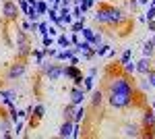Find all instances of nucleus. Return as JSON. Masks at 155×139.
<instances>
[{
  "mask_svg": "<svg viewBox=\"0 0 155 139\" xmlns=\"http://www.w3.org/2000/svg\"><path fill=\"white\" fill-rule=\"evenodd\" d=\"M25 71H27V67H25L23 60H19V62H15V64H11L8 67V71H6V79H19V77H23Z\"/></svg>",
  "mask_w": 155,
  "mask_h": 139,
  "instance_id": "obj_6",
  "label": "nucleus"
},
{
  "mask_svg": "<svg viewBox=\"0 0 155 139\" xmlns=\"http://www.w3.org/2000/svg\"><path fill=\"white\" fill-rule=\"evenodd\" d=\"M0 98H4V100H17V93L15 92H2L0 89Z\"/></svg>",
  "mask_w": 155,
  "mask_h": 139,
  "instance_id": "obj_35",
  "label": "nucleus"
},
{
  "mask_svg": "<svg viewBox=\"0 0 155 139\" xmlns=\"http://www.w3.org/2000/svg\"><path fill=\"white\" fill-rule=\"evenodd\" d=\"M29 42H27V35H25V31H17V50H19V56L25 58L31 54V50H29Z\"/></svg>",
  "mask_w": 155,
  "mask_h": 139,
  "instance_id": "obj_4",
  "label": "nucleus"
},
{
  "mask_svg": "<svg viewBox=\"0 0 155 139\" xmlns=\"http://www.w3.org/2000/svg\"><path fill=\"white\" fill-rule=\"evenodd\" d=\"M134 96L132 93H122V92H107V102L114 108H126L132 104Z\"/></svg>",
  "mask_w": 155,
  "mask_h": 139,
  "instance_id": "obj_2",
  "label": "nucleus"
},
{
  "mask_svg": "<svg viewBox=\"0 0 155 139\" xmlns=\"http://www.w3.org/2000/svg\"><path fill=\"white\" fill-rule=\"evenodd\" d=\"M19 4H15L12 0H6L4 4H2V15L8 19V21H17L19 19Z\"/></svg>",
  "mask_w": 155,
  "mask_h": 139,
  "instance_id": "obj_5",
  "label": "nucleus"
},
{
  "mask_svg": "<svg viewBox=\"0 0 155 139\" xmlns=\"http://www.w3.org/2000/svg\"><path fill=\"white\" fill-rule=\"evenodd\" d=\"M122 135H124V137H141V131H139L137 125H124Z\"/></svg>",
  "mask_w": 155,
  "mask_h": 139,
  "instance_id": "obj_12",
  "label": "nucleus"
},
{
  "mask_svg": "<svg viewBox=\"0 0 155 139\" xmlns=\"http://www.w3.org/2000/svg\"><path fill=\"white\" fill-rule=\"evenodd\" d=\"M130 58H132V50H130V48H126V50L122 52V56H120V64H126Z\"/></svg>",
  "mask_w": 155,
  "mask_h": 139,
  "instance_id": "obj_27",
  "label": "nucleus"
},
{
  "mask_svg": "<svg viewBox=\"0 0 155 139\" xmlns=\"http://www.w3.org/2000/svg\"><path fill=\"white\" fill-rule=\"evenodd\" d=\"M2 131H4V133H6V131H11V123H8V120H4V123H2Z\"/></svg>",
  "mask_w": 155,
  "mask_h": 139,
  "instance_id": "obj_45",
  "label": "nucleus"
},
{
  "mask_svg": "<svg viewBox=\"0 0 155 139\" xmlns=\"http://www.w3.org/2000/svg\"><path fill=\"white\" fill-rule=\"evenodd\" d=\"M71 137H74V139L81 137V129H79V123H74V127H72V135H71Z\"/></svg>",
  "mask_w": 155,
  "mask_h": 139,
  "instance_id": "obj_40",
  "label": "nucleus"
},
{
  "mask_svg": "<svg viewBox=\"0 0 155 139\" xmlns=\"http://www.w3.org/2000/svg\"><path fill=\"white\" fill-rule=\"evenodd\" d=\"M2 2H6V0H2Z\"/></svg>",
  "mask_w": 155,
  "mask_h": 139,
  "instance_id": "obj_57",
  "label": "nucleus"
},
{
  "mask_svg": "<svg viewBox=\"0 0 155 139\" xmlns=\"http://www.w3.org/2000/svg\"><path fill=\"white\" fill-rule=\"evenodd\" d=\"M101 42H104V35L99 33V31H95V37H93V46H99Z\"/></svg>",
  "mask_w": 155,
  "mask_h": 139,
  "instance_id": "obj_39",
  "label": "nucleus"
},
{
  "mask_svg": "<svg viewBox=\"0 0 155 139\" xmlns=\"http://www.w3.org/2000/svg\"><path fill=\"white\" fill-rule=\"evenodd\" d=\"M85 114H87V110H85V106L81 104V106H77L74 108V118H72V123H81L85 118Z\"/></svg>",
  "mask_w": 155,
  "mask_h": 139,
  "instance_id": "obj_17",
  "label": "nucleus"
},
{
  "mask_svg": "<svg viewBox=\"0 0 155 139\" xmlns=\"http://www.w3.org/2000/svg\"><path fill=\"white\" fill-rule=\"evenodd\" d=\"M46 77H48L50 81L60 79V77H62V67H60V64H52V67H50V71L46 73Z\"/></svg>",
  "mask_w": 155,
  "mask_h": 139,
  "instance_id": "obj_11",
  "label": "nucleus"
},
{
  "mask_svg": "<svg viewBox=\"0 0 155 139\" xmlns=\"http://www.w3.org/2000/svg\"><path fill=\"white\" fill-rule=\"evenodd\" d=\"M72 56H74L72 46L71 48H62V50H58V54H56V58H58V60H71Z\"/></svg>",
  "mask_w": 155,
  "mask_h": 139,
  "instance_id": "obj_16",
  "label": "nucleus"
},
{
  "mask_svg": "<svg viewBox=\"0 0 155 139\" xmlns=\"http://www.w3.org/2000/svg\"><path fill=\"white\" fill-rule=\"evenodd\" d=\"M124 73H126V75H132V73H137V62H134V60H128V62L124 64Z\"/></svg>",
  "mask_w": 155,
  "mask_h": 139,
  "instance_id": "obj_26",
  "label": "nucleus"
},
{
  "mask_svg": "<svg viewBox=\"0 0 155 139\" xmlns=\"http://www.w3.org/2000/svg\"><path fill=\"white\" fill-rule=\"evenodd\" d=\"M147 21H155V2L149 4V9H147V17H145Z\"/></svg>",
  "mask_w": 155,
  "mask_h": 139,
  "instance_id": "obj_29",
  "label": "nucleus"
},
{
  "mask_svg": "<svg viewBox=\"0 0 155 139\" xmlns=\"http://www.w3.org/2000/svg\"><path fill=\"white\" fill-rule=\"evenodd\" d=\"M72 127H74L72 120H64V125H62L60 131H58V137H71L72 135Z\"/></svg>",
  "mask_w": 155,
  "mask_h": 139,
  "instance_id": "obj_14",
  "label": "nucleus"
},
{
  "mask_svg": "<svg viewBox=\"0 0 155 139\" xmlns=\"http://www.w3.org/2000/svg\"><path fill=\"white\" fill-rule=\"evenodd\" d=\"M62 75H64V77L74 79V77H79V75H81V71H79V67H77V64H68V67H62Z\"/></svg>",
  "mask_w": 155,
  "mask_h": 139,
  "instance_id": "obj_13",
  "label": "nucleus"
},
{
  "mask_svg": "<svg viewBox=\"0 0 155 139\" xmlns=\"http://www.w3.org/2000/svg\"><path fill=\"white\" fill-rule=\"evenodd\" d=\"M74 108H77L74 104H68L64 108V120H72L74 118Z\"/></svg>",
  "mask_w": 155,
  "mask_h": 139,
  "instance_id": "obj_25",
  "label": "nucleus"
},
{
  "mask_svg": "<svg viewBox=\"0 0 155 139\" xmlns=\"http://www.w3.org/2000/svg\"><path fill=\"white\" fill-rule=\"evenodd\" d=\"M48 2H46V0H37L35 2V11H37V15H39V17H41V15H46V12H48Z\"/></svg>",
  "mask_w": 155,
  "mask_h": 139,
  "instance_id": "obj_19",
  "label": "nucleus"
},
{
  "mask_svg": "<svg viewBox=\"0 0 155 139\" xmlns=\"http://www.w3.org/2000/svg\"><path fill=\"white\" fill-rule=\"evenodd\" d=\"M77 6L81 9V12H87L91 6H93V0H83V2H81V4H77Z\"/></svg>",
  "mask_w": 155,
  "mask_h": 139,
  "instance_id": "obj_31",
  "label": "nucleus"
},
{
  "mask_svg": "<svg viewBox=\"0 0 155 139\" xmlns=\"http://www.w3.org/2000/svg\"><path fill=\"white\" fill-rule=\"evenodd\" d=\"M153 52H155V44H153V40L145 42V46H143V56L151 58V54H153Z\"/></svg>",
  "mask_w": 155,
  "mask_h": 139,
  "instance_id": "obj_18",
  "label": "nucleus"
},
{
  "mask_svg": "<svg viewBox=\"0 0 155 139\" xmlns=\"http://www.w3.org/2000/svg\"><path fill=\"white\" fill-rule=\"evenodd\" d=\"M107 50H110V46H106V44H99V46L93 48V54H95V56H106Z\"/></svg>",
  "mask_w": 155,
  "mask_h": 139,
  "instance_id": "obj_24",
  "label": "nucleus"
},
{
  "mask_svg": "<svg viewBox=\"0 0 155 139\" xmlns=\"http://www.w3.org/2000/svg\"><path fill=\"white\" fill-rule=\"evenodd\" d=\"M137 4H139V2H137V0H128V6H130L132 11H134V9H137Z\"/></svg>",
  "mask_w": 155,
  "mask_h": 139,
  "instance_id": "obj_48",
  "label": "nucleus"
},
{
  "mask_svg": "<svg viewBox=\"0 0 155 139\" xmlns=\"http://www.w3.org/2000/svg\"><path fill=\"white\" fill-rule=\"evenodd\" d=\"M151 110H153V112H155V102H153V106H151Z\"/></svg>",
  "mask_w": 155,
  "mask_h": 139,
  "instance_id": "obj_54",
  "label": "nucleus"
},
{
  "mask_svg": "<svg viewBox=\"0 0 155 139\" xmlns=\"http://www.w3.org/2000/svg\"><path fill=\"white\" fill-rule=\"evenodd\" d=\"M85 98H87V92H85L83 87H72L71 89V104L81 106L85 102Z\"/></svg>",
  "mask_w": 155,
  "mask_h": 139,
  "instance_id": "obj_8",
  "label": "nucleus"
},
{
  "mask_svg": "<svg viewBox=\"0 0 155 139\" xmlns=\"http://www.w3.org/2000/svg\"><path fill=\"white\" fill-rule=\"evenodd\" d=\"M101 102H104V92H101V89H95L93 96H91V106H93V108H99Z\"/></svg>",
  "mask_w": 155,
  "mask_h": 139,
  "instance_id": "obj_15",
  "label": "nucleus"
},
{
  "mask_svg": "<svg viewBox=\"0 0 155 139\" xmlns=\"http://www.w3.org/2000/svg\"><path fill=\"white\" fill-rule=\"evenodd\" d=\"M46 15H48V19L52 21V23L58 25V11H54V9H48V12H46Z\"/></svg>",
  "mask_w": 155,
  "mask_h": 139,
  "instance_id": "obj_32",
  "label": "nucleus"
},
{
  "mask_svg": "<svg viewBox=\"0 0 155 139\" xmlns=\"http://www.w3.org/2000/svg\"><path fill=\"white\" fill-rule=\"evenodd\" d=\"M147 25H149V31H155V21H147Z\"/></svg>",
  "mask_w": 155,
  "mask_h": 139,
  "instance_id": "obj_49",
  "label": "nucleus"
},
{
  "mask_svg": "<svg viewBox=\"0 0 155 139\" xmlns=\"http://www.w3.org/2000/svg\"><path fill=\"white\" fill-rule=\"evenodd\" d=\"M93 2H97V0H93Z\"/></svg>",
  "mask_w": 155,
  "mask_h": 139,
  "instance_id": "obj_58",
  "label": "nucleus"
},
{
  "mask_svg": "<svg viewBox=\"0 0 155 139\" xmlns=\"http://www.w3.org/2000/svg\"><path fill=\"white\" fill-rule=\"evenodd\" d=\"M71 42H72V46H74V44H79V42H81V40H79V33H72L71 35Z\"/></svg>",
  "mask_w": 155,
  "mask_h": 139,
  "instance_id": "obj_43",
  "label": "nucleus"
},
{
  "mask_svg": "<svg viewBox=\"0 0 155 139\" xmlns=\"http://www.w3.org/2000/svg\"><path fill=\"white\" fill-rule=\"evenodd\" d=\"M17 4H19V11L23 12H27V9H29V4H27V0H17Z\"/></svg>",
  "mask_w": 155,
  "mask_h": 139,
  "instance_id": "obj_37",
  "label": "nucleus"
},
{
  "mask_svg": "<svg viewBox=\"0 0 155 139\" xmlns=\"http://www.w3.org/2000/svg\"><path fill=\"white\" fill-rule=\"evenodd\" d=\"M147 81L151 83V87H155V69H149V73H147Z\"/></svg>",
  "mask_w": 155,
  "mask_h": 139,
  "instance_id": "obj_36",
  "label": "nucleus"
},
{
  "mask_svg": "<svg viewBox=\"0 0 155 139\" xmlns=\"http://www.w3.org/2000/svg\"><path fill=\"white\" fill-rule=\"evenodd\" d=\"M44 46H46V48L52 46V37H50V35H44Z\"/></svg>",
  "mask_w": 155,
  "mask_h": 139,
  "instance_id": "obj_44",
  "label": "nucleus"
},
{
  "mask_svg": "<svg viewBox=\"0 0 155 139\" xmlns=\"http://www.w3.org/2000/svg\"><path fill=\"white\" fill-rule=\"evenodd\" d=\"M71 64H79V58H77V54L71 58Z\"/></svg>",
  "mask_w": 155,
  "mask_h": 139,
  "instance_id": "obj_51",
  "label": "nucleus"
},
{
  "mask_svg": "<svg viewBox=\"0 0 155 139\" xmlns=\"http://www.w3.org/2000/svg\"><path fill=\"white\" fill-rule=\"evenodd\" d=\"M23 31H31V21H25L23 23Z\"/></svg>",
  "mask_w": 155,
  "mask_h": 139,
  "instance_id": "obj_46",
  "label": "nucleus"
},
{
  "mask_svg": "<svg viewBox=\"0 0 155 139\" xmlns=\"http://www.w3.org/2000/svg\"><path fill=\"white\" fill-rule=\"evenodd\" d=\"M25 15H27V19H29V21H31V23H37V21H39V15H37L35 6H29V9H27V12H25Z\"/></svg>",
  "mask_w": 155,
  "mask_h": 139,
  "instance_id": "obj_22",
  "label": "nucleus"
},
{
  "mask_svg": "<svg viewBox=\"0 0 155 139\" xmlns=\"http://www.w3.org/2000/svg\"><path fill=\"white\" fill-rule=\"evenodd\" d=\"M83 81H85V87H83V89H85V92H91V89H93V81H95V79H93L91 75H87Z\"/></svg>",
  "mask_w": 155,
  "mask_h": 139,
  "instance_id": "obj_30",
  "label": "nucleus"
},
{
  "mask_svg": "<svg viewBox=\"0 0 155 139\" xmlns=\"http://www.w3.org/2000/svg\"><path fill=\"white\" fill-rule=\"evenodd\" d=\"M104 9H106V17H107V25H120L126 21V17H124V12L116 9V6H110V4H104Z\"/></svg>",
  "mask_w": 155,
  "mask_h": 139,
  "instance_id": "obj_3",
  "label": "nucleus"
},
{
  "mask_svg": "<svg viewBox=\"0 0 155 139\" xmlns=\"http://www.w3.org/2000/svg\"><path fill=\"white\" fill-rule=\"evenodd\" d=\"M72 19H74V21L83 19V12H81V9H79V6H74V9H72Z\"/></svg>",
  "mask_w": 155,
  "mask_h": 139,
  "instance_id": "obj_38",
  "label": "nucleus"
},
{
  "mask_svg": "<svg viewBox=\"0 0 155 139\" xmlns=\"http://www.w3.org/2000/svg\"><path fill=\"white\" fill-rule=\"evenodd\" d=\"M37 33L41 35V37H44V35H48V23H46V21H39V27H37Z\"/></svg>",
  "mask_w": 155,
  "mask_h": 139,
  "instance_id": "obj_34",
  "label": "nucleus"
},
{
  "mask_svg": "<svg viewBox=\"0 0 155 139\" xmlns=\"http://www.w3.org/2000/svg\"><path fill=\"white\" fill-rule=\"evenodd\" d=\"M153 44H155V35H153Z\"/></svg>",
  "mask_w": 155,
  "mask_h": 139,
  "instance_id": "obj_56",
  "label": "nucleus"
},
{
  "mask_svg": "<svg viewBox=\"0 0 155 139\" xmlns=\"http://www.w3.org/2000/svg\"><path fill=\"white\" fill-rule=\"evenodd\" d=\"M50 67H52V64H50V62H46V60H44V62H41V64H39V71H41V73H44V75H46V73H48V71H50Z\"/></svg>",
  "mask_w": 155,
  "mask_h": 139,
  "instance_id": "obj_41",
  "label": "nucleus"
},
{
  "mask_svg": "<svg viewBox=\"0 0 155 139\" xmlns=\"http://www.w3.org/2000/svg\"><path fill=\"white\" fill-rule=\"evenodd\" d=\"M31 56L35 58V64L44 62V50H31Z\"/></svg>",
  "mask_w": 155,
  "mask_h": 139,
  "instance_id": "obj_28",
  "label": "nucleus"
},
{
  "mask_svg": "<svg viewBox=\"0 0 155 139\" xmlns=\"http://www.w3.org/2000/svg\"><path fill=\"white\" fill-rule=\"evenodd\" d=\"M35 2H37V0H27V4H29V6H35Z\"/></svg>",
  "mask_w": 155,
  "mask_h": 139,
  "instance_id": "obj_52",
  "label": "nucleus"
},
{
  "mask_svg": "<svg viewBox=\"0 0 155 139\" xmlns=\"http://www.w3.org/2000/svg\"><path fill=\"white\" fill-rule=\"evenodd\" d=\"M46 2H54V0H46Z\"/></svg>",
  "mask_w": 155,
  "mask_h": 139,
  "instance_id": "obj_55",
  "label": "nucleus"
},
{
  "mask_svg": "<svg viewBox=\"0 0 155 139\" xmlns=\"http://www.w3.org/2000/svg\"><path fill=\"white\" fill-rule=\"evenodd\" d=\"M74 19H72V11L71 6H62L58 11V27H64V25H71Z\"/></svg>",
  "mask_w": 155,
  "mask_h": 139,
  "instance_id": "obj_7",
  "label": "nucleus"
},
{
  "mask_svg": "<svg viewBox=\"0 0 155 139\" xmlns=\"http://www.w3.org/2000/svg\"><path fill=\"white\" fill-rule=\"evenodd\" d=\"M56 33H58V31H56V27H50V25H48V35H50V37H52V35H56Z\"/></svg>",
  "mask_w": 155,
  "mask_h": 139,
  "instance_id": "obj_47",
  "label": "nucleus"
},
{
  "mask_svg": "<svg viewBox=\"0 0 155 139\" xmlns=\"http://www.w3.org/2000/svg\"><path fill=\"white\" fill-rule=\"evenodd\" d=\"M72 46V42H71V37L66 33H62V35H58V48H71Z\"/></svg>",
  "mask_w": 155,
  "mask_h": 139,
  "instance_id": "obj_21",
  "label": "nucleus"
},
{
  "mask_svg": "<svg viewBox=\"0 0 155 139\" xmlns=\"http://www.w3.org/2000/svg\"><path fill=\"white\" fill-rule=\"evenodd\" d=\"M83 27H85V17H83V19H79V21H72V23H71L72 33H81V31H83Z\"/></svg>",
  "mask_w": 155,
  "mask_h": 139,
  "instance_id": "obj_20",
  "label": "nucleus"
},
{
  "mask_svg": "<svg viewBox=\"0 0 155 139\" xmlns=\"http://www.w3.org/2000/svg\"><path fill=\"white\" fill-rule=\"evenodd\" d=\"M149 69H151V58L143 56L139 62H137V73H141V75H147L149 73Z\"/></svg>",
  "mask_w": 155,
  "mask_h": 139,
  "instance_id": "obj_10",
  "label": "nucleus"
},
{
  "mask_svg": "<svg viewBox=\"0 0 155 139\" xmlns=\"http://www.w3.org/2000/svg\"><path fill=\"white\" fill-rule=\"evenodd\" d=\"M107 92H122V93H132L134 96V85L128 81V77H114L107 81Z\"/></svg>",
  "mask_w": 155,
  "mask_h": 139,
  "instance_id": "obj_1",
  "label": "nucleus"
},
{
  "mask_svg": "<svg viewBox=\"0 0 155 139\" xmlns=\"http://www.w3.org/2000/svg\"><path fill=\"white\" fill-rule=\"evenodd\" d=\"M44 112H46V108H44L41 104H37L35 108H33V114H35L37 120H39V118H44Z\"/></svg>",
  "mask_w": 155,
  "mask_h": 139,
  "instance_id": "obj_33",
  "label": "nucleus"
},
{
  "mask_svg": "<svg viewBox=\"0 0 155 139\" xmlns=\"http://www.w3.org/2000/svg\"><path fill=\"white\" fill-rule=\"evenodd\" d=\"M143 127L149 129V131H153V127H155V112L153 110H147L143 114Z\"/></svg>",
  "mask_w": 155,
  "mask_h": 139,
  "instance_id": "obj_9",
  "label": "nucleus"
},
{
  "mask_svg": "<svg viewBox=\"0 0 155 139\" xmlns=\"http://www.w3.org/2000/svg\"><path fill=\"white\" fill-rule=\"evenodd\" d=\"M139 4H149V0H137Z\"/></svg>",
  "mask_w": 155,
  "mask_h": 139,
  "instance_id": "obj_53",
  "label": "nucleus"
},
{
  "mask_svg": "<svg viewBox=\"0 0 155 139\" xmlns=\"http://www.w3.org/2000/svg\"><path fill=\"white\" fill-rule=\"evenodd\" d=\"M81 33H83V37L87 40V42H89V44H91V46H93V37H95V31H93L91 27H83V31H81Z\"/></svg>",
  "mask_w": 155,
  "mask_h": 139,
  "instance_id": "obj_23",
  "label": "nucleus"
},
{
  "mask_svg": "<svg viewBox=\"0 0 155 139\" xmlns=\"http://www.w3.org/2000/svg\"><path fill=\"white\" fill-rule=\"evenodd\" d=\"M89 75H91V77H95V75H97V69H95V67H91V69H89Z\"/></svg>",
  "mask_w": 155,
  "mask_h": 139,
  "instance_id": "obj_50",
  "label": "nucleus"
},
{
  "mask_svg": "<svg viewBox=\"0 0 155 139\" xmlns=\"http://www.w3.org/2000/svg\"><path fill=\"white\" fill-rule=\"evenodd\" d=\"M11 120H12V123L19 120V110H17V108H11Z\"/></svg>",
  "mask_w": 155,
  "mask_h": 139,
  "instance_id": "obj_42",
  "label": "nucleus"
}]
</instances>
